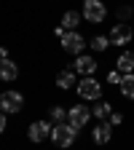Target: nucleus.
Masks as SVG:
<instances>
[{"label":"nucleus","instance_id":"1","mask_svg":"<svg viewBox=\"0 0 134 150\" xmlns=\"http://www.w3.org/2000/svg\"><path fill=\"white\" fill-rule=\"evenodd\" d=\"M78 131L81 129H75L72 123H56L54 129H51V139H54V145H59V147H70L72 142H75V137H78Z\"/></svg>","mask_w":134,"mask_h":150},{"label":"nucleus","instance_id":"2","mask_svg":"<svg viewBox=\"0 0 134 150\" xmlns=\"http://www.w3.org/2000/svg\"><path fill=\"white\" fill-rule=\"evenodd\" d=\"M75 88H78V97L86 99V102H99V97H102V86H99V81L94 78V75L81 78Z\"/></svg>","mask_w":134,"mask_h":150},{"label":"nucleus","instance_id":"3","mask_svg":"<svg viewBox=\"0 0 134 150\" xmlns=\"http://www.w3.org/2000/svg\"><path fill=\"white\" fill-rule=\"evenodd\" d=\"M105 16H107V8H105L102 0H86V3H83V19H86V22L102 24Z\"/></svg>","mask_w":134,"mask_h":150},{"label":"nucleus","instance_id":"4","mask_svg":"<svg viewBox=\"0 0 134 150\" xmlns=\"http://www.w3.org/2000/svg\"><path fill=\"white\" fill-rule=\"evenodd\" d=\"M62 48H65L67 54L81 56V54H83V48H86V38H83L78 30H72V32H67V35L62 38Z\"/></svg>","mask_w":134,"mask_h":150},{"label":"nucleus","instance_id":"5","mask_svg":"<svg viewBox=\"0 0 134 150\" xmlns=\"http://www.w3.org/2000/svg\"><path fill=\"white\" fill-rule=\"evenodd\" d=\"M89 121H91V110L86 105H72L67 110V123H72L75 129H83Z\"/></svg>","mask_w":134,"mask_h":150},{"label":"nucleus","instance_id":"6","mask_svg":"<svg viewBox=\"0 0 134 150\" xmlns=\"http://www.w3.org/2000/svg\"><path fill=\"white\" fill-rule=\"evenodd\" d=\"M24 105V97L19 91H3L0 94V110L3 112H19Z\"/></svg>","mask_w":134,"mask_h":150},{"label":"nucleus","instance_id":"7","mask_svg":"<svg viewBox=\"0 0 134 150\" xmlns=\"http://www.w3.org/2000/svg\"><path fill=\"white\" fill-rule=\"evenodd\" d=\"M110 46H126V43H131V38H134V32H131V27L129 24H116V27H113L110 30Z\"/></svg>","mask_w":134,"mask_h":150},{"label":"nucleus","instance_id":"8","mask_svg":"<svg viewBox=\"0 0 134 150\" xmlns=\"http://www.w3.org/2000/svg\"><path fill=\"white\" fill-rule=\"evenodd\" d=\"M51 123L48 121H35V123H30V131H27V137L32 139V142H43V139H48L51 137Z\"/></svg>","mask_w":134,"mask_h":150},{"label":"nucleus","instance_id":"9","mask_svg":"<svg viewBox=\"0 0 134 150\" xmlns=\"http://www.w3.org/2000/svg\"><path fill=\"white\" fill-rule=\"evenodd\" d=\"M75 72L83 75V78H89V75L97 72V59L89 54H81V56H75Z\"/></svg>","mask_w":134,"mask_h":150},{"label":"nucleus","instance_id":"10","mask_svg":"<svg viewBox=\"0 0 134 150\" xmlns=\"http://www.w3.org/2000/svg\"><path fill=\"white\" fill-rule=\"evenodd\" d=\"M91 139L97 142V145H107L113 139V126L110 123H97L94 131H91Z\"/></svg>","mask_w":134,"mask_h":150},{"label":"nucleus","instance_id":"11","mask_svg":"<svg viewBox=\"0 0 134 150\" xmlns=\"http://www.w3.org/2000/svg\"><path fill=\"white\" fill-rule=\"evenodd\" d=\"M116 70L123 72V75H131L134 72V54L131 51H123L118 59H116Z\"/></svg>","mask_w":134,"mask_h":150},{"label":"nucleus","instance_id":"12","mask_svg":"<svg viewBox=\"0 0 134 150\" xmlns=\"http://www.w3.org/2000/svg\"><path fill=\"white\" fill-rule=\"evenodd\" d=\"M19 78V67L11 59H0V81H16Z\"/></svg>","mask_w":134,"mask_h":150},{"label":"nucleus","instance_id":"13","mask_svg":"<svg viewBox=\"0 0 134 150\" xmlns=\"http://www.w3.org/2000/svg\"><path fill=\"white\" fill-rule=\"evenodd\" d=\"M81 19H83L81 11H65V16H62V27H65L67 32H72V30H78Z\"/></svg>","mask_w":134,"mask_h":150},{"label":"nucleus","instance_id":"14","mask_svg":"<svg viewBox=\"0 0 134 150\" xmlns=\"http://www.w3.org/2000/svg\"><path fill=\"white\" fill-rule=\"evenodd\" d=\"M56 86H59L62 91H67V88H72V86H78V83H75V70H62L59 75H56Z\"/></svg>","mask_w":134,"mask_h":150},{"label":"nucleus","instance_id":"15","mask_svg":"<svg viewBox=\"0 0 134 150\" xmlns=\"http://www.w3.org/2000/svg\"><path fill=\"white\" fill-rule=\"evenodd\" d=\"M91 115H97V118H110V115H113V105L105 102V99H99L97 107H91Z\"/></svg>","mask_w":134,"mask_h":150},{"label":"nucleus","instance_id":"16","mask_svg":"<svg viewBox=\"0 0 134 150\" xmlns=\"http://www.w3.org/2000/svg\"><path fill=\"white\" fill-rule=\"evenodd\" d=\"M121 94L126 99H134V72L131 75H123V81H121Z\"/></svg>","mask_w":134,"mask_h":150},{"label":"nucleus","instance_id":"17","mask_svg":"<svg viewBox=\"0 0 134 150\" xmlns=\"http://www.w3.org/2000/svg\"><path fill=\"white\" fill-rule=\"evenodd\" d=\"M89 46H91L94 51H105V48L110 46V38H105V35H94L91 40H89Z\"/></svg>","mask_w":134,"mask_h":150},{"label":"nucleus","instance_id":"18","mask_svg":"<svg viewBox=\"0 0 134 150\" xmlns=\"http://www.w3.org/2000/svg\"><path fill=\"white\" fill-rule=\"evenodd\" d=\"M51 118H54L56 123H65V121H67V110H65V107H56V105H54V107H51Z\"/></svg>","mask_w":134,"mask_h":150},{"label":"nucleus","instance_id":"19","mask_svg":"<svg viewBox=\"0 0 134 150\" xmlns=\"http://www.w3.org/2000/svg\"><path fill=\"white\" fill-rule=\"evenodd\" d=\"M131 16V6H121L118 11H116V19H118V22L121 24H126V19Z\"/></svg>","mask_w":134,"mask_h":150},{"label":"nucleus","instance_id":"20","mask_svg":"<svg viewBox=\"0 0 134 150\" xmlns=\"http://www.w3.org/2000/svg\"><path fill=\"white\" fill-rule=\"evenodd\" d=\"M107 81H110V83H116V86H121V81H123V72H118V70H110Z\"/></svg>","mask_w":134,"mask_h":150},{"label":"nucleus","instance_id":"21","mask_svg":"<svg viewBox=\"0 0 134 150\" xmlns=\"http://www.w3.org/2000/svg\"><path fill=\"white\" fill-rule=\"evenodd\" d=\"M123 123V115H121V112H113V115H110V126H121Z\"/></svg>","mask_w":134,"mask_h":150},{"label":"nucleus","instance_id":"22","mask_svg":"<svg viewBox=\"0 0 134 150\" xmlns=\"http://www.w3.org/2000/svg\"><path fill=\"white\" fill-rule=\"evenodd\" d=\"M3 129H6V112L0 110V134H3Z\"/></svg>","mask_w":134,"mask_h":150},{"label":"nucleus","instance_id":"23","mask_svg":"<svg viewBox=\"0 0 134 150\" xmlns=\"http://www.w3.org/2000/svg\"><path fill=\"white\" fill-rule=\"evenodd\" d=\"M0 59H8V51L6 48H0Z\"/></svg>","mask_w":134,"mask_h":150}]
</instances>
